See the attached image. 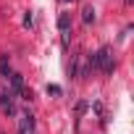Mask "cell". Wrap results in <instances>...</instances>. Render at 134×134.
I'll list each match as a JSON object with an SVG mask.
<instances>
[{"mask_svg": "<svg viewBox=\"0 0 134 134\" xmlns=\"http://www.w3.org/2000/svg\"><path fill=\"white\" fill-rule=\"evenodd\" d=\"M113 69H116L113 47H108V45H103V47H100L97 53H92V55H90V60H87V71H100V74L110 76V74H113Z\"/></svg>", "mask_w": 134, "mask_h": 134, "instance_id": "1", "label": "cell"}, {"mask_svg": "<svg viewBox=\"0 0 134 134\" xmlns=\"http://www.w3.org/2000/svg\"><path fill=\"white\" fill-rule=\"evenodd\" d=\"M0 108H3L8 116L16 113V95H13L11 90H3V92H0Z\"/></svg>", "mask_w": 134, "mask_h": 134, "instance_id": "2", "label": "cell"}, {"mask_svg": "<svg viewBox=\"0 0 134 134\" xmlns=\"http://www.w3.org/2000/svg\"><path fill=\"white\" fill-rule=\"evenodd\" d=\"M19 134H34V116L29 110L19 116Z\"/></svg>", "mask_w": 134, "mask_h": 134, "instance_id": "3", "label": "cell"}, {"mask_svg": "<svg viewBox=\"0 0 134 134\" xmlns=\"http://www.w3.org/2000/svg\"><path fill=\"white\" fill-rule=\"evenodd\" d=\"M8 79H11V92H13V95H24V90H26V87H24V76L11 71V76H8Z\"/></svg>", "mask_w": 134, "mask_h": 134, "instance_id": "4", "label": "cell"}, {"mask_svg": "<svg viewBox=\"0 0 134 134\" xmlns=\"http://www.w3.org/2000/svg\"><path fill=\"white\" fill-rule=\"evenodd\" d=\"M58 29H60L63 34H69V29H71V16H69V13H60V16H58Z\"/></svg>", "mask_w": 134, "mask_h": 134, "instance_id": "5", "label": "cell"}, {"mask_svg": "<svg viewBox=\"0 0 134 134\" xmlns=\"http://www.w3.org/2000/svg\"><path fill=\"white\" fill-rule=\"evenodd\" d=\"M82 19H84V24H92L95 21V8L92 5H84L82 8Z\"/></svg>", "mask_w": 134, "mask_h": 134, "instance_id": "6", "label": "cell"}, {"mask_svg": "<svg viewBox=\"0 0 134 134\" xmlns=\"http://www.w3.org/2000/svg\"><path fill=\"white\" fill-rule=\"evenodd\" d=\"M0 74H3V76H11V66H8V58H5V55H0Z\"/></svg>", "mask_w": 134, "mask_h": 134, "instance_id": "7", "label": "cell"}, {"mask_svg": "<svg viewBox=\"0 0 134 134\" xmlns=\"http://www.w3.org/2000/svg\"><path fill=\"white\" fill-rule=\"evenodd\" d=\"M47 92H50V95H60V87H58V84H47Z\"/></svg>", "mask_w": 134, "mask_h": 134, "instance_id": "8", "label": "cell"}, {"mask_svg": "<svg viewBox=\"0 0 134 134\" xmlns=\"http://www.w3.org/2000/svg\"><path fill=\"white\" fill-rule=\"evenodd\" d=\"M63 3H69V0H63Z\"/></svg>", "mask_w": 134, "mask_h": 134, "instance_id": "9", "label": "cell"}]
</instances>
